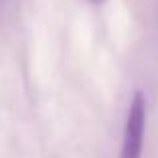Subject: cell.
I'll list each match as a JSON object with an SVG mask.
<instances>
[{
	"mask_svg": "<svg viewBox=\"0 0 158 158\" xmlns=\"http://www.w3.org/2000/svg\"><path fill=\"white\" fill-rule=\"evenodd\" d=\"M90 4H102V2H106V0H88Z\"/></svg>",
	"mask_w": 158,
	"mask_h": 158,
	"instance_id": "7a4b0ae2",
	"label": "cell"
},
{
	"mask_svg": "<svg viewBox=\"0 0 158 158\" xmlns=\"http://www.w3.org/2000/svg\"><path fill=\"white\" fill-rule=\"evenodd\" d=\"M144 128H146V100L142 92H134L124 122L122 148L118 158H142Z\"/></svg>",
	"mask_w": 158,
	"mask_h": 158,
	"instance_id": "6da1fadb",
	"label": "cell"
}]
</instances>
